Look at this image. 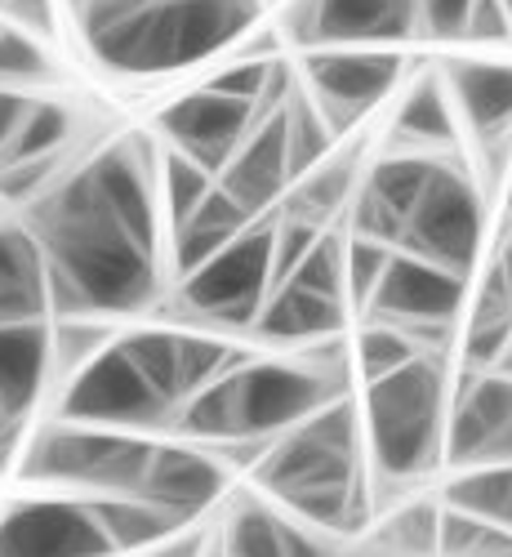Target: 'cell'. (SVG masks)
Listing matches in <instances>:
<instances>
[{
	"label": "cell",
	"instance_id": "6da1fadb",
	"mask_svg": "<svg viewBox=\"0 0 512 557\" xmlns=\"http://www.w3.org/2000/svg\"><path fill=\"white\" fill-rule=\"evenodd\" d=\"M32 237L59 312H134L157 295V255L116 223L85 170L36 210Z\"/></svg>",
	"mask_w": 512,
	"mask_h": 557
},
{
	"label": "cell",
	"instance_id": "7a4b0ae2",
	"mask_svg": "<svg viewBox=\"0 0 512 557\" xmlns=\"http://www.w3.org/2000/svg\"><path fill=\"white\" fill-rule=\"evenodd\" d=\"M254 14V0H95L85 32L112 72L152 76L227 50Z\"/></svg>",
	"mask_w": 512,
	"mask_h": 557
},
{
	"label": "cell",
	"instance_id": "3957f363",
	"mask_svg": "<svg viewBox=\"0 0 512 557\" xmlns=\"http://www.w3.org/2000/svg\"><path fill=\"white\" fill-rule=\"evenodd\" d=\"M357 410L348 401H325L308 420L286 429L259 459V486L282 495L295 518L321 531H357L365 518V495L357 478Z\"/></svg>",
	"mask_w": 512,
	"mask_h": 557
},
{
	"label": "cell",
	"instance_id": "277c9868",
	"mask_svg": "<svg viewBox=\"0 0 512 557\" xmlns=\"http://www.w3.org/2000/svg\"><path fill=\"white\" fill-rule=\"evenodd\" d=\"M325 401H335V384L316 366L290 361H246L227 375L197 388L183 406V429L205 442H237L286 433Z\"/></svg>",
	"mask_w": 512,
	"mask_h": 557
},
{
	"label": "cell",
	"instance_id": "5b68a950",
	"mask_svg": "<svg viewBox=\"0 0 512 557\" xmlns=\"http://www.w3.org/2000/svg\"><path fill=\"white\" fill-rule=\"evenodd\" d=\"M441 414L446 380L441 361L419 352L384 380H370L365 393V433L384 478L428 473L441 455Z\"/></svg>",
	"mask_w": 512,
	"mask_h": 557
},
{
	"label": "cell",
	"instance_id": "8992f818",
	"mask_svg": "<svg viewBox=\"0 0 512 557\" xmlns=\"http://www.w3.org/2000/svg\"><path fill=\"white\" fill-rule=\"evenodd\" d=\"M148 459H152V442L85 424V429L40 433L36 446L27 450L23 473L32 482H67L108 495H134L148 473Z\"/></svg>",
	"mask_w": 512,
	"mask_h": 557
},
{
	"label": "cell",
	"instance_id": "52a82bcc",
	"mask_svg": "<svg viewBox=\"0 0 512 557\" xmlns=\"http://www.w3.org/2000/svg\"><path fill=\"white\" fill-rule=\"evenodd\" d=\"M397 250L469 276L482 250V197L473 188V178L463 170L437 165L424 197H419V206L401 227Z\"/></svg>",
	"mask_w": 512,
	"mask_h": 557
},
{
	"label": "cell",
	"instance_id": "ba28073f",
	"mask_svg": "<svg viewBox=\"0 0 512 557\" xmlns=\"http://www.w3.org/2000/svg\"><path fill=\"white\" fill-rule=\"evenodd\" d=\"M272 286V219L250 223L218 255L183 276V304L227 326H254Z\"/></svg>",
	"mask_w": 512,
	"mask_h": 557
},
{
	"label": "cell",
	"instance_id": "9c48e42d",
	"mask_svg": "<svg viewBox=\"0 0 512 557\" xmlns=\"http://www.w3.org/2000/svg\"><path fill=\"white\" fill-rule=\"evenodd\" d=\"M170 401L143 380V370L129 361L121 344L95 352L63 397L67 424H157Z\"/></svg>",
	"mask_w": 512,
	"mask_h": 557
},
{
	"label": "cell",
	"instance_id": "30bf717a",
	"mask_svg": "<svg viewBox=\"0 0 512 557\" xmlns=\"http://www.w3.org/2000/svg\"><path fill=\"white\" fill-rule=\"evenodd\" d=\"M463 282H469V276H459L441 263L392 250L375 295H370V304L361 312H370V321H388V326H401L410 335L446 331L463 304Z\"/></svg>",
	"mask_w": 512,
	"mask_h": 557
},
{
	"label": "cell",
	"instance_id": "8fae6325",
	"mask_svg": "<svg viewBox=\"0 0 512 557\" xmlns=\"http://www.w3.org/2000/svg\"><path fill=\"white\" fill-rule=\"evenodd\" d=\"M303 72L316 95V112L325 116L330 134H344L375 103L388 99V89L401 81V54H392V50H321V54H308Z\"/></svg>",
	"mask_w": 512,
	"mask_h": 557
},
{
	"label": "cell",
	"instance_id": "7c38bea8",
	"mask_svg": "<svg viewBox=\"0 0 512 557\" xmlns=\"http://www.w3.org/2000/svg\"><path fill=\"white\" fill-rule=\"evenodd\" d=\"M112 540L80 499H23L0 518V557H112Z\"/></svg>",
	"mask_w": 512,
	"mask_h": 557
},
{
	"label": "cell",
	"instance_id": "4fadbf2b",
	"mask_svg": "<svg viewBox=\"0 0 512 557\" xmlns=\"http://www.w3.org/2000/svg\"><path fill=\"white\" fill-rule=\"evenodd\" d=\"M259 112L246 99L218 95V89H197V95H183L178 103H170L161 112V129L174 144V152L201 161L210 174H218L232 152L241 148V138L254 129Z\"/></svg>",
	"mask_w": 512,
	"mask_h": 557
},
{
	"label": "cell",
	"instance_id": "5bb4252c",
	"mask_svg": "<svg viewBox=\"0 0 512 557\" xmlns=\"http://www.w3.org/2000/svg\"><path fill=\"white\" fill-rule=\"evenodd\" d=\"M446 450L454 463H512V375H469L450 414Z\"/></svg>",
	"mask_w": 512,
	"mask_h": 557
},
{
	"label": "cell",
	"instance_id": "9a60e30c",
	"mask_svg": "<svg viewBox=\"0 0 512 557\" xmlns=\"http://www.w3.org/2000/svg\"><path fill=\"white\" fill-rule=\"evenodd\" d=\"M218 188L237 197L250 214H263L276 197L290 188V157H286V116L282 108L254 121V129L241 138V148L218 170Z\"/></svg>",
	"mask_w": 512,
	"mask_h": 557
},
{
	"label": "cell",
	"instance_id": "2e32d148",
	"mask_svg": "<svg viewBox=\"0 0 512 557\" xmlns=\"http://www.w3.org/2000/svg\"><path fill=\"white\" fill-rule=\"evenodd\" d=\"M223 486H227V473L218 469L214 455L192 446H152L148 473L134 495H143L157 508H165V513H174L178 522H188L223 495Z\"/></svg>",
	"mask_w": 512,
	"mask_h": 557
},
{
	"label": "cell",
	"instance_id": "e0dca14e",
	"mask_svg": "<svg viewBox=\"0 0 512 557\" xmlns=\"http://www.w3.org/2000/svg\"><path fill=\"white\" fill-rule=\"evenodd\" d=\"M103 206L116 214V223L129 237L157 255V201H152V174L134 148H112L85 170Z\"/></svg>",
	"mask_w": 512,
	"mask_h": 557
},
{
	"label": "cell",
	"instance_id": "ac0fdd59",
	"mask_svg": "<svg viewBox=\"0 0 512 557\" xmlns=\"http://www.w3.org/2000/svg\"><path fill=\"white\" fill-rule=\"evenodd\" d=\"M419 27V0H312L308 32L330 45L401 40Z\"/></svg>",
	"mask_w": 512,
	"mask_h": 557
},
{
	"label": "cell",
	"instance_id": "d6986e66",
	"mask_svg": "<svg viewBox=\"0 0 512 557\" xmlns=\"http://www.w3.org/2000/svg\"><path fill=\"white\" fill-rule=\"evenodd\" d=\"M50 370V331L45 321H0V414H18L40 397Z\"/></svg>",
	"mask_w": 512,
	"mask_h": 557
},
{
	"label": "cell",
	"instance_id": "ffe728a7",
	"mask_svg": "<svg viewBox=\"0 0 512 557\" xmlns=\"http://www.w3.org/2000/svg\"><path fill=\"white\" fill-rule=\"evenodd\" d=\"M254 326L267 344H312L344 326V299L303 290L295 282H276V295L263 299Z\"/></svg>",
	"mask_w": 512,
	"mask_h": 557
},
{
	"label": "cell",
	"instance_id": "44dd1931",
	"mask_svg": "<svg viewBox=\"0 0 512 557\" xmlns=\"http://www.w3.org/2000/svg\"><path fill=\"white\" fill-rule=\"evenodd\" d=\"M50 290H45L40 242L23 227H0V321H45Z\"/></svg>",
	"mask_w": 512,
	"mask_h": 557
},
{
	"label": "cell",
	"instance_id": "7402d4cb",
	"mask_svg": "<svg viewBox=\"0 0 512 557\" xmlns=\"http://www.w3.org/2000/svg\"><path fill=\"white\" fill-rule=\"evenodd\" d=\"M250 223H254V214H250L237 197H227L218 183H214L210 197L174 227V268H178V276H188L192 268H201V263H205L210 255H218L232 237H241Z\"/></svg>",
	"mask_w": 512,
	"mask_h": 557
},
{
	"label": "cell",
	"instance_id": "603a6c76",
	"mask_svg": "<svg viewBox=\"0 0 512 557\" xmlns=\"http://www.w3.org/2000/svg\"><path fill=\"white\" fill-rule=\"evenodd\" d=\"M446 85L477 134H499L503 125H512V67L508 63L459 59L446 67Z\"/></svg>",
	"mask_w": 512,
	"mask_h": 557
},
{
	"label": "cell",
	"instance_id": "cb8c5ba5",
	"mask_svg": "<svg viewBox=\"0 0 512 557\" xmlns=\"http://www.w3.org/2000/svg\"><path fill=\"white\" fill-rule=\"evenodd\" d=\"M89 513L99 518L103 535L112 540L116 553H134V548H152L161 540H170L183 522L165 508H157L143 495H112V499H89Z\"/></svg>",
	"mask_w": 512,
	"mask_h": 557
},
{
	"label": "cell",
	"instance_id": "d4e9b609",
	"mask_svg": "<svg viewBox=\"0 0 512 557\" xmlns=\"http://www.w3.org/2000/svg\"><path fill=\"white\" fill-rule=\"evenodd\" d=\"M392 134L405 138V144H414V148H450L454 144V108H450L441 76L419 81L401 99Z\"/></svg>",
	"mask_w": 512,
	"mask_h": 557
},
{
	"label": "cell",
	"instance_id": "484cf974",
	"mask_svg": "<svg viewBox=\"0 0 512 557\" xmlns=\"http://www.w3.org/2000/svg\"><path fill=\"white\" fill-rule=\"evenodd\" d=\"M512 344V290L503 286L499 268L486 272V286L473 304V321H469V339H463V357L473 370H486L490 361L503 357V348Z\"/></svg>",
	"mask_w": 512,
	"mask_h": 557
},
{
	"label": "cell",
	"instance_id": "4316f807",
	"mask_svg": "<svg viewBox=\"0 0 512 557\" xmlns=\"http://www.w3.org/2000/svg\"><path fill=\"white\" fill-rule=\"evenodd\" d=\"M433 170H437V161L419 157V152H392V157H384L375 170H370L365 193L397 219V227H405L410 210L419 206V197H424V188H428ZM397 242H401V237H397Z\"/></svg>",
	"mask_w": 512,
	"mask_h": 557
},
{
	"label": "cell",
	"instance_id": "83f0119b",
	"mask_svg": "<svg viewBox=\"0 0 512 557\" xmlns=\"http://www.w3.org/2000/svg\"><path fill=\"white\" fill-rule=\"evenodd\" d=\"M348 193H352V161L325 157L321 165L308 170V178H295V193H290L282 214H295V219H308L321 227L335 210H344Z\"/></svg>",
	"mask_w": 512,
	"mask_h": 557
},
{
	"label": "cell",
	"instance_id": "f1b7e54d",
	"mask_svg": "<svg viewBox=\"0 0 512 557\" xmlns=\"http://www.w3.org/2000/svg\"><path fill=\"white\" fill-rule=\"evenodd\" d=\"M446 499H450V508H463V513L512 531V463L463 473L459 482L446 486Z\"/></svg>",
	"mask_w": 512,
	"mask_h": 557
},
{
	"label": "cell",
	"instance_id": "f546056e",
	"mask_svg": "<svg viewBox=\"0 0 512 557\" xmlns=\"http://www.w3.org/2000/svg\"><path fill=\"white\" fill-rule=\"evenodd\" d=\"M67 129H72V116L63 103H27L14 138L0 152V165L10 161H36V157H54L63 144H67Z\"/></svg>",
	"mask_w": 512,
	"mask_h": 557
},
{
	"label": "cell",
	"instance_id": "4dcf8cb0",
	"mask_svg": "<svg viewBox=\"0 0 512 557\" xmlns=\"http://www.w3.org/2000/svg\"><path fill=\"white\" fill-rule=\"evenodd\" d=\"M282 116H286V157H290V183H295L312 165H321L325 157H330L335 134H330V125H325V116L303 99H290L282 108Z\"/></svg>",
	"mask_w": 512,
	"mask_h": 557
},
{
	"label": "cell",
	"instance_id": "1f68e13d",
	"mask_svg": "<svg viewBox=\"0 0 512 557\" xmlns=\"http://www.w3.org/2000/svg\"><path fill=\"white\" fill-rule=\"evenodd\" d=\"M121 348L129 352V361L143 370V380L174 406L183 397L178 388V348H174V335L165 331H138L129 339H121Z\"/></svg>",
	"mask_w": 512,
	"mask_h": 557
},
{
	"label": "cell",
	"instance_id": "d6a6232c",
	"mask_svg": "<svg viewBox=\"0 0 512 557\" xmlns=\"http://www.w3.org/2000/svg\"><path fill=\"white\" fill-rule=\"evenodd\" d=\"M414 357H419L414 335L401 331V326H388V321H370V326L361 331V339H357V366H361L365 384L392 375V370H401Z\"/></svg>",
	"mask_w": 512,
	"mask_h": 557
},
{
	"label": "cell",
	"instance_id": "836d02e7",
	"mask_svg": "<svg viewBox=\"0 0 512 557\" xmlns=\"http://www.w3.org/2000/svg\"><path fill=\"white\" fill-rule=\"evenodd\" d=\"M227 557H286L282 518L259 504H246L227 527Z\"/></svg>",
	"mask_w": 512,
	"mask_h": 557
},
{
	"label": "cell",
	"instance_id": "e575fe53",
	"mask_svg": "<svg viewBox=\"0 0 512 557\" xmlns=\"http://www.w3.org/2000/svg\"><path fill=\"white\" fill-rule=\"evenodd\" d=\"M286 282L316 290V295H330V299H344V242L335 232H321L312 242V250L290 268Z\"/></svg>",
	"mask_w": 512,
	"mask_h": 557
},
{
	"label": "cell",
	"instance_id": "d590c367",
	"mask_svg": "<svg viewBox=\"0 0 512 557\" xmlns=\"http://www.w3.org/2000/svg\"><path fill=\"white\" fill-rule=\"evenodd\" d=\"M210 188H214L210 170H205L201 161H192V157H183V152H174V148H170V157H165V193H170L174 227H178L183 219H188V214L210 197Z\"/></svg>",
	"mask_w": 512,
	"mask_h": 557
},
{
	"label": "cell",
	"instance_id": "8d00e7d4",
	"mask_svg": "<svg viewBox=\"0 0 512 557\" xmlns=\"http://www.w3.org/2000/svg\"><path fill=\"white\" fill-rule=\"evenodd\" d=\"M392 259V246H379V242H365V237H352V246L344 250V299H352L357 308L370 304L375 295L379 276Z\"/></svg>",
	"mask_w": 512,
	"mask_h": 557
},
{
	"label": "cell",
	"instance_id": "74e56055",
	"mask_svg": "<svg viewBox=\"0 0 512 557\" xmlns=\"http://www.w3.org/2000/svg\"><path fill=\"white\" fill-rule=\"evenodd\" d=\"M45 76H50V59H45L40 45L23 32L0 27V89H23Z\"/></svg>",
	"mask_w": 512,
	"mask_h": 557
},
{
	"label": "cell",
	"instance_id": "f35d334b",
	"mask_svg": "<svg viewBox=\"0 0 512 557\" xmlns=\"http://www.w3.org/2000/svg\"><path fill=\"white\" fill-rule=\"evenodd\" d=\"M388 540L401 557H437V508L414 504L388 527Z\"/></svg>",
	"mask_w": 512,
	"mask_h": 557
},
{
	"label": "cell",
	"instance_id": "ab89813d",
	"mask_svg": "<svg viewBox=\"0 0 512 557\" xmlns=\"http://www.w3.org/2000/svg\"><path fill=\"white\" fill-rule=\"evenodd\" d=\"M272 67H276L272 59H237L210 89H218V95H232V99H246V103H254V112H259V103H263V95H267Z\"/></svg>",
	"mask_w": 512,
	"mask_h": 557
},
{
	"label": "cell",
	"instance_id": "60d3db41",
	"mask_svg": "<svg viewBox=\"0 0 512 557\" xmlns=\"http://www.w3.org/2000/svg\"><path fill=\"white\" fill-rule=\"evenodd\" d=\"M473 0H419V23H428L433 36H463Z\"/></svg>",
	"mask_w": 512,
	"mask_h": 557
},
{
	"label": "cell",
	"instance_id": "b9f144b4",
	"mask_svg": "<svg viewBox=\"0 0 512 557\" xmlns=\"http://www.w3.org/2000/svg\"><path fill=\"white\" fill-rule=\"evenodd\" d=\"M463 36H473V40H503V36H512V18L503 10V0H473Z\"/></svg>",
	"mask_w": 512,
	"mask_h": 557
},
{
	"label": "cell",
	"instance_id": "7bdbcfd3",
	"mask_svg": "<svg viewBox=\"0 0 512 557\" xmlns=\"http://www.w3.org/2000/svg\"><path fill=\"white\" fill-rule=\"evenodd\" d=\"M27 95L23 89H0V152H5V144L14 138V129H18V121H23V112H27Z\"/></svg>",
	"mask_w": 512,
	"mask_h": 557
},
{
	"label": "cell",
	"instance_id": "ee69618b",
	"mask_svg": "<svg viewBox=\"0 0 512 557\" xmlns=\"http://www.w3.org/2000/svg\"><path fill=\"white\" fill-rule=\"evenodd\" d=\"M5 429H10V420H5V414H0V437H5Z\"/></svg>",
	"mask_w": 512,
	"mask_h": 557
},
{
	"label": "cell",
	"instance_id": "f6af8a7d",
	"mask_svg": "<svg viewBox=\"0 0 512 557\" xmlns=\"http://www.w3.org/2000/svg\"><path fill=\"white\" fill-rule=\"evenodd\" d=\"M503 10H508V18H512V0H503Z\"/></svg>",
	"mask_w": 512,
	"mask_h": 557
},
{
	"label": "cell",
	"instance_id": "bcb514c9",
	"mask_svg": "<svg viewBox=\"0 0 512 557\" xmlns=\"http://www.w3.org/2000/svg\"><path fill=\"white\" fill-rule=\"evenodd\" d=\"M508 210H512V188H508Z\"/></svg>",
	"mask_w": 512,
	"mask_h": 557
}]
</instances>
